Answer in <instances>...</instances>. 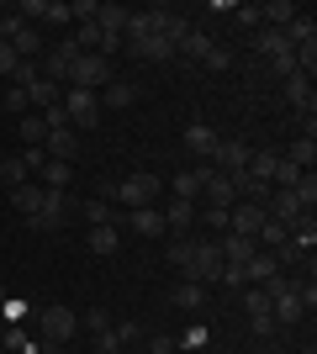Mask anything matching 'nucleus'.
Returning <instances> with one entry per match:
<instances>
[{
    "label": "nucleus",
    "instance_id": "obj_1",
    "mask_svg": "<svg viewBox=\"0 0 317 354\" xmlns=\"http://www.w3.org/2000/svg\"><path fill=\"white\" fill-rule=\"evenodd\" d=\"M159 191H164V180H159V175H148V169H137V175L117 180L111 201H117L122 212H137V207H153V201H159Z\"/></svg>",
    "mask_w": 317,
    "mask_h": 354
},
{
    "label": "nucleus",
    "instance_id": "obj_2",
    "mask_svg": "<svg viewBox=\"0 0 317 354\" xmlns=\"http://www.w3.org/2000/svg\"><path fill=\"white\" fill-rule=\"evenodd\" d=\"M254 53L265 59V69H270V74H280V80H286V74H296V48H291L286 37H280V32L259 27V32H254Z\"/></svg>",
    "mask_w": 317,
    "mask_h": 354
},
{
    "label": "nucleus",
    "instance_id": "obj_3",
    "mask_svg": "<svg viewBox=\"0 0 317 354\" xmlns=\"http://www.w3.org/2000/svg\"><path fill=\"white\" fill-rule=\"evenodd\" d=\"M32 323H37V344H59V349L79 333L75 307H43V312H32Z\"/></svg>",
    "mask_w": 317,
    "mask_h": 354
},
{
    "label": "nucleus",
    "instance_id": "obj_4",
    "mask_svg": "<svg viewBox=\"0 0 317 354\" xmlns=\"http://www.w3.org/2000/svg\"><path fill=\"white\" fill-rule=\"evenodd\" d=\"M111 80H117V64L101 59V53H79L75 69H69V85H75V90H95V95H101Z\"/></svg>",
    "mask_w": 317,
    "mask_h": 354
},
{
    "label": "nucleus",
    "instance_id": "obj_5",
    "mask_svg": "<svg viewBox=\"0 0 317 354\" xmlns=\"http://www.w3.org/2000/svg\"><path fill=\"white\" fill-rule=\"evenodd\" d=\"M101 95H95V90H64V117H69V127H75V133H90L95 122H101Z\"/></svg>",
    "mask_w": 317,
    "mask_h": 354
},
{
    "label": "nucleus",
    "instance_id": "obj_6",
    "mask_svg": "<svg viewBox=\"0 0 317 354\" xmlns=\"http://www.w3.org/2000/svg\"><path fill=\"white\" fill-rule=\"evenodd\" d=\"M217 275H222V249H217V243H191V259H185L180 281L217 286Z\"/></svg>",
    "mask_w": 317,
    "mask_h": 354
},
{
    "label": "nucleus",
    "instance_id": "obj_7",
    "mask_svg": "<svg viewBox=\"0 0 317 354\" xmlns=\"http://www.w3.org/2000/svg\"><path fill=\"white\" fill-rule=\"evenodd\" d=\"M249 153H254V143H243V138H217L211 164H217L222 175H238V169H249Z\"/></svg>",
    "mask_w": 317,
    "mask_h": 354
},
{
    "label": "nucleus",
    "instance_id": "obj_8",
    "mask_svg": "<svg viewBox=\"0 0 317 354\" xmlns=\"http://www.w3.org/2000/svg\"><path fill=\"white\" fill-rule=\"evenodd\" d=\"M75 59H79L75 37H64V43L43 59V80H53V85H69V69H75Z\"/></svg>",
    "mask_w": 317,
    "mask_h": 354
},
{
    "label": "nucleus",
    "instance_id": "obj_9",
    "mask_svg": "<svg viewBox=\"0 0 317 354\" xmlns=\"http://www.w3.org/2000/svg\"><path fill=\"white\" fill-rule=\"evenodd\" d=\"M259 227H265V207H259V201H233V207H227V233L254 238Z\"/></svg>",
    "mask_w": 317,
    "mask_h": 354
},
{
    "label": "nucleus",
    "instance_id": "obj_10",
    "mask_svg": "<svg viewBox=\"0 0 317 354\" xmlns=\"http://www.w3.org/2000/svg\"><path fill=\"white\" fill-rule=\"evenodd\" d=\"M43 191H48V185H43ZM64 217H69V191H48V196H43V212H37L27 227H37V233H53Z\"/></svg>",
    "mask_w": 317,
    "mask_h": 354
},
{
    "label": "nucleus",
    "instance_id": "obj_11",
    "mask_svg": "<svg viewBox=\"0 0 317 354\" xmlns=\"http://www.w3.org/2000/svg\"><path fill=\"white\" fill-rule=\"evenodd\" d=\"M43 153H48V159L75 164V159H79V133H75V127H48V138H43Z\"/></svg>",
    "mask_w": 317,
    "mask_h": 354
},
{
    "label": "nucleus",
    "instance_id": "obj_12",
    "mask_svg": "<svg viewBox=\"0 0 317 354\" xmlns=\"http://www.w3.org/2000/svg\"><path fill=\"white\" fill-rule=\"evenodd\" d=\"M217 249H222V265H249V259L259 254V238H243V233H222V243H217Z\"/></svg>",
    "mask_w": 317,
    "mask_h": 354
},
{
    "label": "nucleus",
    "instance_id": "obj_13",
    "mask_svg": "<svg viewBox=\"0 0 317 354\" xmlns=\"http://www.w3.org/2000/svg\"><path fill=\"white\" fill-rule=\"evenodd\" d=\"M280 90H286V101L296 106V117H312V80H307V74H286Z\"/></svg>",
    "mask_w": 317,
    "mask_h": 354
},
{
    "label": "nucleus",
    "instance_id": "obj_14",
    "mask_svg": "<svg viewBox=\"0 0 317 354\" xmlns=\"http://www.w3.org/2000/svg\"><path fill=\"white\" fill-rule=\"evenodd\" d=\"M43 196H48L43 185H37V180H27V185H11V207L21 212V217H27V222H32V217H37V212H43Z\"/></svg>",
    "mask_w": 317,
    "mask_h": 354
},
{
    "label": "nucleus",
    "instance_id": "obj_15",
    "mask_svg": "<svg viewBox=\"0 0 317 354\" xmlns=\"http://www.w3.org/2000/svg\"><path fill=\"white\" fill-rule=\"evenodd\" d=\"M37 185H48V191H69V185H75V164L43 159V169H37Z\"/></svg>",
    "mask_w": 317,
    "mask_h": 354
},
{
    "label": "nucleus",
    "instance_id": "obj_16",
    "mask_svg": "<svg viewBox=\"0 0 317 354\" xmlns=\"http://www.w3.org/2000/svg\"><path fill=\"white\" fill-rule=\"evenodd\" d=\"M211 48H217V43H211V32L191 27V32H185V43L175 48V59H185V64H201V59H206V53H211Z\"/></svg>",
    "mask_w": 317,
    "mask_h": 354
},
{
    "label": "nucleus",
    "instance_id": "obj_17",
    "mask_svg": "<svg viewBox=\"0 0 317 354\" xmlns=\"http://www.w3.org/2000/svg\"><path fill=\"white\" fill-rule=\"evenodd\" d=\"M180 143L191 148L196 159H211V148H217V133H211L206 122H191V127H185V133H180Z\"/></svg>",
    "mask_w": 317,
    "mask_h": 354
},
{
    "label": "nucleus",
    "instance_id": "obj_18",
    "mask_svg": "<svg viewBox=\"0 0 317 354\" xmlns=\"http://www.w3.org/2000/svg\"><path fill=\"white\" fill-rule=\"evenodd\" d=\"M164 217V233H180V227H191L196 222V201H180V196H169V207L159 212Z\"/></svg>",
    "mask_w": 317,
    "mask_h": 354
},
{
    "label": "nucleus",
    "instance_id": "obj_19",
    "mask_svg": "<svg viewBox=\"0 0 317 354\" xmlns=\"http://www.w3.org/2000/svg\"><path fill=\"white\" fill-rule=\"evenodd\" d=\"M122 227H137L143 238H159V233H164V217H159V207H137V212L122 217Z\"/></svg>",
    "mask_w": 317,
    "mask_h": 354
},
{
    "label": "nucleus",
    "instance_id": "obj_20",
    "mask_svg": "<svg viewBox=\"0 0 317 354\" xmlns=\"http://www.w3.org/2000/svg\"><path fill=\"white\" fill-rule=\"evenodd\" d=\"M101 106H111V111H127V106H137V85H133V80H111V85L101 90Z\"/></svg>",
    "mask_w": 317,
    "mask_h": 354
},
{
    "label": "nucleus",
    "instance_id": "obj_21",
    "mask_svg": "<svg viewBox=\"0 0 317 354\" xmlns=\"http://www.w3.org/2000/svg\"><path fill=\"white\" fill-rule=\"evenodd\" d=\"M270 275H280V265H275V254H270V249H259L254 259L243 265V281H249V286H265Z\"/></svg>",
    "mask_w": 317,
    "mask_h": 354
},
{
    "label": "nucleus",
    "instance_id": "obj_22",
    "mask_svg": "<svg viewBox=\"0 0 317 354\" xmlns=\"http://www.w3.org/2000/svg\"><path fill=\"white\" fill-rule=\"evenodd\" d=\"M275 164H280V153H275V148H254V153H249V180L270 185V180H275Z\"/></svg>",
    "mask_w": 317,
    "mask_h": 354
},
{
    "label": "nucleus",
    "instance_id": "obj_23",
    "mask_svg": "<svg viewBox=\"0 0 317 354\" xmlns=\"http://www.w3.org/2000/svg\"><path fill=\"white\" fill-rule=\"evenodd\" d=\"M169 301H175L180 312H201V307H206V286H196V281H180L175 291H169Z\"/></svg>",
    "mask_w": 317,
    "mask_h": 354
},
{
    "label": "nucleus",
    "instance_id": "obj_24",
    "mask_svg": "<svg viewBox=\"0 0 317 354\" xmlns=\"http://www.w3.org/2000/svg\"><path fill=\"white\" fill-rule=\"evenodd\" d=\"M280 37H286L291 48H307V43H317V21L312 16H296L291 27H280Z\"/></svg>",
    "mask_w": 317,
    "mask_h": 354
},
{
    "label": "nucleus",
    "instance_id": "obj_25",
    "mask_svg": "<svg viewBox=\"0 0 317 354\" xmlns=\"http://www.w3.org/2000/svg\"><path fill=\"white\" fill-rule=\"evenodd\" d=\"M27 101L48 111V106H59V101H64V85H53V80H32V85H27Z\"/></svg>",
    "mask_w": 317,
    "mask_h": 354
},
{
    "label": "nucleus",
    "instance_id": "obj_26",
    "mask_svg": "<svg viewBox=\"0 0 317 354\" xmlns=\"http://www.w3.org/2000/svg\"><path fill=\"white\" fill-rule=\"evenodd\" d=\"M11 53H16V59H37V53H43V32H37V27H21L11 37Z\"/></svg>",
    "mask_w": 317,
    "mask_h": 354
},
{
    "label": "nucleus",
    "instance_id": "obj_27",
    "mask_svg": "<svg viewBox=\"0 0 317 354\" xmlns=\"http://www.w3.org/2000/svg\"><path fill=\"white\" fill-rule=\"evenodd\" d=\"M127 16H133L127 6H111V0H106V6H95V27H101V32H122V27H127Z\"/></svg>",
    "mask_w": 317,
    "mask_h": 354
},
{
    "label": "nucleus",
    "instance_id": "obj_28",
    "mask_svg": "<svg viewBox=\"0 0 317 354\" xmlns=\"http://www.w3.org/2000/svg\"><path fill=\"white\" fill-rule=\"evenodd\" d=\"M280 159H291V164H296V169H312V159H317V138H296V143H291L286 148V153H280Z\"/></svg>",
    "mask_w": 317,
    "mask_h": 354
},
{
    "label": "nucleus",
    "instance_id": "obj_29",
    "mask_svg": "<svg viewBox=\"0 0 317 354\" xmlns=\"http://www.w3.org/2000/svg\"><path fill=\"white\" fill-rule=\"evenodd\" d=\"M122 249V227H90V254H117Z\"/></svg>",
    "mask_w": 317,
    "mask_h": 354
},
{
    "label": "nucleus",
    "instance_id": "obj_30",
    "mask_svg": "<svg viewBox=\"0 0 317 354\" xmlns=\"http://www.w3.org/2000/svg\"><path fill=\"white\" fill-rule=\"evenodd\" d=\"M169 196H180V201H201V180H196V169H180V175L169 180Z\"/></svg>",
    "mask_w": 317,
    "mask_h": 354
},
{
    "label": "nucleus",
    "instance_id": "obj_31",
    "mask_svg": "<svg viewBox=\"0 0 317 354\" xmlns=\"http://www.w3.org/2000/svg\"><path fill=\"white\" fill-rule=\"evenodd\" d=\"M0 180H6V185H27V180H32V169L21 164V153H11V159H0Z\"/></svg>",
    "mask_w": 317,
    "mask_h": 354
},
{
    "label": "nucleus",
    "instance_id": "obj_32",
    "mask_svg": "<svg viewBox=\"0 0 317 354\" xmlns=\"http://www.w3.org/2000/svg\"><path fill=\"white\" fill-rule=\"evenodd\" d=\"M43 138H48V122L27 111V117H21V143H27V148H43Z\"/></svg>",
    "mask_w": 317,
    "mask_h": 354
},
{
    "label": "nucleus",
    "instance_id": "obj_33",
    "mask_svg": "<svg viewBox=\"0 0 317 354\" xmlns=\"http://www.w3.org/2000/svg\"><path fill=\"white\" fill-rule=\"evenodd\" d=\"M191 243H196V238L175 233V238H169V249H164V259H169V265H175V270H185V259H191Z\"/></svg>",
    "mask_w": 317,
    "mask_h": 354
},
{
    "label": "nucleus",
    "instance_id": "obj_34",
    "mask_svg": "<svg viewBox=\"0 0 317 354\" xmlns=\"http://www.w3.org/2000/svg\"><path fill=\"white\" fill-rule=\"evenodd\" d=\"M32 80H43V64H37V59H16V69H11V85H21V90H27Z\"/></svg>",
    "mask_w": 317,
    "mask_h": 354
},
{
    "label": "nucleus",
    "instance_id": "obj_35",
    "mask_svg": "<svg viewBox=\"0 0 317 354\" xmlns=\"http://www.w3.org/2000/svg\"><path fill=\"white\" fill-rule=\"evenodd\" d=\"M254 238H259V249H270V254H275V249H280V243H286V227H280V222H270V217H265V227H259Z\"/></svg>",
    "mask_w": 317,
    "mask_h": 354
},
{
    "label": "nucleus",
    "instance_id": "obj_36",
    "mask_svg": "<svg viewBox=\"0 0 317 354\" xmlns=\"http://www.w3.org/2000/svg\"><path fill=\"white\" fill-rule=\"evenodd\" d=\"M0 106H6V111H16V117H27V111H32V101H27V90H21V85L6 90V95H0Z\"/></svg>",
    "mask_w": 317,
    "mask_h": 354
},
{
    "label": "nucleus",
    "instance_id": "obj_37",
    "mask_svg": "<svg viewBox=\"0 0 317 354\" xmlns=\"http://www.w3.org/2000/svg\"><path fill=\"white\" fill-rule=\"evenodd\" d=\"M43 21H48V27H69V21H75V11H69V6H64V0H48V11H43Z\"/></svg>",
    "mask_w": 317,
    "mask_h": 354
},
{
    "label": "nucleus",
    "instance_id": "obj_38",
    "mask_svg": "<svg viewBox=\"0 0 317 354\" xmlns=\"http://www.w3.org/2000/svg\"><path fill=\"white\" fill-rule=\"evenodd\" d=\"M296 201H302V207H307V212H312V207H317V180H312V169H307V175H302V180H296Z\"/></svg>",
    "mask_w": 317,
    "mask_h": 354
},
{
    "label": "nucleus",
    "instance_id": "obj_39",
    "mask_svg": "<svg viewBox=\"0 0 317 354\" xmlns=\"http://www.w3.org/2000/svg\"><path fill=\"white\" fill-rule=\"evenodd\" d=\"M233 21H238V27H249V32L265 27V21H259V6H238V11H233Z\"/></svg>",
    "mask_w": 317,
    "mask_h": 354
},
{
    "label": "nucleus",
    "instance_id": "obj_40",
    "mask_svg": "<svg viewBox=\"0 0 317 354\" xmlns=\"http://www.w3.org/2000/svg\"><path fill=\"white\" fill-rule=\"evenodd\" d=\"M95 354H127V349H122V339L106 328V333H95Z\"/></svg>",
    "mask_w": 317,
    "mask_h": 354
},
{
    "label": "nucleus",
    "instance_id": "obj_41",
    "mask_svg": "<svg viewBox=\"0 0 317 354\" xmlns=\"http://www.w3.org/2000/svg\"><path fill=\"white\" fill-rule=\"evenodd\" d=\"M21 27H27V21H21L16 11H6V16H0V43H11V37H16Z\"/></svg>",
    "mask_w": 317,
    "mask_h": 354
},
{
    "label": "nucleus",
    "instance_id": "obj_42",
    "mask_svg": "<svg viewBox=\"0 0 317 354\" xmlns=\"http://www.w3.org/2000/svg\"><path fill=\"white\" fill-rule=\"evenodd\" d=\"M196 217L206 222V227H227V212L222 207H196Z\"/></svg>",
    "mask_w": 317,
    "mask_h": 354
},
{
    "label": "nucleus",
    "instance_id": "obj_43",
    "mask_svg": "<svg viewBox=\"0 0 317 354\" xmlns=\"http://www.w3.org/2000/svg\"><path fill=\"white\" fill-rule=\"evenodd\" d=\"M201 64H206V69H217V74H222L227 64H233V53H227V48H211V53H206V59H201Z\"/></svg>",
    "mask_w": 317,
    "mask_h": 354
},
{
    "label": "nucleus",
    "instance_id": "obj_44",
    "mask_svg": "<svg viewBox=\"0 0 317 354\" xmlns=\"http://www.w3.org/2000/svg\"><path fill=\"white\" fill-rule=\"evenodd\" d=\"M111 333L122 339V349H127V344H137V323H133V317H127V323H111Z\"/></svg>",
    "mask_w": 317,
    "mask_h": 354
},
{
    "label": "nucleus",
    "instance_id": "obj_45",
    "mask_svg": "<svg viewBox=\"0 0 317 354\" xmlns=\"http://www.w3.org/2000/svg\"><path fill=\"white\" fill-rule=\"evenodd\" d=\"M175 349H180V344L169 339V333H153L148 339V354H175Z\"/></svg>",
    "mask_w": 317,
    "mask_h": 354
},
{
    "label": "nucleus",
    "instance_id": "obj_46",
    "mask_svg": "<svg viewBox=\"0 0 317 354\" xmlns=\"http://www.w3.org/2000/svg\"><path fill=\"white\" fill-rule=\"evenodd\" d=\"M85 323H90V333H106V328H111V312H106V307H95L90 317H85Z\"/></svg>",
    "mask_w": 317,
    "mask_h": 354
},
{
    "label": "nucleus",
    "instance_id": "obj_47",
    "mask_svg": "<svg viewBox=\"0 0 317 354\" xmlns=\"http://www.w3.org/2000/svg\"><path fill=\"white\" fill-rule=\"evenodd\" d=\"M11 69H16V53L11 43H0V80H11Z\"/></svg>",
    "mask_w": 317,
    "mask_h": 354
},
{
    "label": "nucleus",
    "instance_id": "obj_48",
    "mask_svg": "<svg viewBox=\"0 0 317 354\" xmlns=\"http://www.w3.org/2000/svg\"><path fill=\"white\" fill-rule=\"evenodd\" d=\"M43 122H48V127H69V117H64V101H59V106H48Z\"/></svg>",
    "mask_w": 317,
    "mask_h": 354
},
{
    "label": "nucleus",
    "instance_id": "obj_49",
    "mask_svg": "<svg viewBox=\"0 0 317 354\" xmlns=\"http://www.w3.org/2000/svg\"><path fill=\"white\" fill-rule=\"evenodd\" d=\"M302 354H317V349H302Z\"/></svg>",
    "mask_w": 317,
    "mask_h": 354
},
{
    "label": "nucleus",
    "instance_id": "obj_50",
    "mask_svg": "<svg viewBox=\"0 0 317 354\" xmlns=\"http://www.w3.org/2000/svg\"><path fill=\"white\" fill-rule=\"evenodd\" d=\"M0 301H6V291H0Z\"/></svg>",
    "mask_w": 317,
    "mask_h": 354
},
{
    "label": "nucleus",
    "instance_id": "obj_51",
    "mask_svg": "<svg viewBox=\"0 0 317 354\" xmlns=\"http://www.w3.org/2000/svg\"><path fill=\"white\" fill-rule=\"evenodd\" d=\"M0 354H6V344H0Z\"/></svg>",
    "mask_w": 317,
    "mask_h": 354
}]
</instances>
